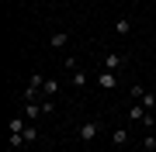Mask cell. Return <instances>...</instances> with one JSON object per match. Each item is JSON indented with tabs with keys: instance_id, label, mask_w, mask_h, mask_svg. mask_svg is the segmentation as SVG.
Masks as SVG:
<instances>
[{
	"instance_id": "15",
	"label": "cell",
	"mask_w": 156,
	"mask_h": 152,
	"mask_svg": "<svg viewBox=\"0 0 156 152\" xmlns=\"http://www.w3.org/2000/svg\"><path fill=\"white\" fill-rule=\"evenodd\" d=\"M7 145H11V149H21L24 145V135H7Z\"/></svg>"
},
{
	"instance_id": "7",
	"label": "cell",
	"mask_w": 156,
	"mask_h": 152,
	"mask_svg": "<svg viewBox=\"0 0 156 152\" xmlns=\"http://www.w3.org/2000/svg\"><path fill=\"white\" fill-rule=\"evenodd\" d=\"M49 45H52V49H66V45H69V35H66V31H52V35H49Z\"/></svg>"
},
{
	"instance_id": "18",
	"label": "cell",
	"mask_w": 156,
	"mask_h": 152,
	"mask_svg": "<svg viewBox=\"0 0 156 152\" xmlns=\"http://www.w3.org/2000/svg\"><path fill=\"white\" fill-rule=\"evenodd\" d=\"M139 152H142V149H139Z\"/></svg>"
},
{
	"instance_id": "17",
	"label": "cell",
	"mask_w": 156,
	"mask_h": 152,
	"mask_svg": "<svg viewBox=\"0 0 156 152\" xmlns=\"http://www.w3.org/2000/svg\"><path fill=\"white\" fill-rule=\"evenodd\" d=\"M153 45H156V31H153Z\"/></svg>"
},
{
	"instance_id": "16",
	"label": "cell",
	"mask_w": 156,
	"mask_h": 152,
	"mask_svg": "<svg viewBox=\"0 0 156 152\" xmlns=\"http://www.w3.org/2000/svg\"><path fill=\"white\" fill-rule=\"evenodd\" d=\"M128 93H132V100H142V93H146V86H139V83H135V86H132V90H128Z\"/></svg>"
},
{
	"instance_id": "14",
	"label": "cell",
	"mask_w": 156,
	"mask_h": 152,
	"mask_svg": "<svg viewBox=\"0 0 156 152\" xmlns=\"http://www.w3.org/2000/svg\"><path fill=\"white\" fill-rule=\"evenodd\" d=\"M62 66H66V73H73V69H80V62H76V56H66Z\"/></svg>"
},
{
	"instance_id": "8",
	"label": "cell",
	"mask_w": 156,
	"mask_h": 152,
	"mask_svg": "<svg viewBox=\"0 0 156 152\" xmlns=\"http://www.w3.org/2000/svg\"><path fill=\"white\" fill-rule=\"evenodd\" d=\"M146 114H149V111H146L142 104H132V107H128V118H132V121H142Z\"/></svg>"
},
{
	"instance_id": "12",
	"label": "cell",
	"mask_w": 156,
	"mask_h": 152,
	"mask_svg": "<svg viewBox=\"0 0 156 152\" xmlns=\"http://www.w3.org/2000/svg\"><path fill=\"white\" fill-rule=\"evenodd\" d=\"M142 152H156V135H146L142 138Z\"/></svg>"
},
{
	"instance_id": "13",
	"label": "cell",
	"mask_w": 156,
	"mask_h": 152,
	"mask_svg": "<svg viewBox=\"0 0 156 152\" xmlns=\"http://www.w3.org/2000/svg\"><path fill=\"white\" fill-rule=\"evenodd\" d=\"M21 135H24V142H35V138H38V128H35V124H28Z\"/></svg>"
},
{
	"instance_id": "10",
	"label": "cell",
	"mask_w": 156,
	"mask_h": 152,
	"mask_svg": "<svg viewBox=\"0 0 156 152\" xmlns=\"http://www.w3.org/2000/svg\"><path fill=\"white\" fill-rule=\"evenodd\" d=\"M115 31H118V35H132V21H125V17L115 21Z\"/></svg>"
},
{
	"instance_id": "9",
	"label": "cell",
	"mask_w": 156,
	"mask_h": 152,
	"mask_svg": "<svg viewBox=\"0 0 156 152\" xmlns=\"http://www.w3.org/2000/svg\"><path fill=\"white\" fill-rule=\"evenodd\" d=\"M125 142H128V131H122V128L111 131V145H115V149H118V145H125Z\"/></svg>"
},
{
	"instance_id": "5",
	"label": "cell",
	"mask_w": 156,
	"mask_h": 152,
	"mask_svg": "<svg viewBox=\"0 0 156 152\" xmlns=\"http://www.w3.org/2000/svg\"><path fill=\"white\" fill-rule=\"evenodd\" d=\"M69 83L76 86V90H83V86L90 83V73H87V69H73V73H69Z\"/></svg>"
},
{
	"instance_id": "2",
	"label": "cell",
	"mask_w": 156,
	"mask_h": 152,
	"mask_svg": "<svg viewBox=\"0 0 156 152\" xmlns=\"http://www.w3.org/2000/svg\"><path fill=\"white\" fill-rule=\"evenodd\" d=\"M97 131H101V124H97V121H83V124L76 128V138H80V142H94V138H97Z\"/></svg>"
},
{
	"instance_id": "6",
	"label": "cell",
	"mask_w": 156,
	"mask_h": 152,
	"mask_svg": "<svg viewBox=\"0 0 156 152\" xmlns=\"http://www.w3.org/2000/svg\"><path fill=\"white\" fill-rule=\"evenodd\" d=\"M56 90H59V79L49 76V79H45V86H42V100H52V97H56Z\"/></svg>"
},
{
	"instance_id": "11",
	"label": "cell",
	"mask_w": 156,
	"mask_h": 152,
	"mask_svg": "<svg viewBox=\"0 0 156 152\" xmlns=\"http://www.w3.org/2000/svg\"><path fill=\"white\" fill-rule=\"evenodd\" d=\"M139 104L146 107V111H153V107H156V97H153L149 90H146V93H142V100H139Z\"/></svg>"
},
{
	"instance_id": "4",
	"label": "cell",
	"mask_w": 156,
	"mask_h": 152,
	"mask_svg": "<svg viewBox=\"0 0 156 152\" xmlns=\"http://www.w3.org/2000/svg\"><path fill=\"white\" fill-rule=\"evenodd\" d=\"M28 124H31V121L24 118V114H17V118H11V121H7V135H21Z\"/></svg>"
},
{
	"instance_id": "3",
	"label": "cell",
	"mask_w": 156,
	"mask_h": 152,
	"mask_svg": "<svg viewBox=\"0 0 156 152\" xmlns=\"http://www.w3.org/2000/svg\"><path fill=\"white\" fill-rule=\"evenodd\" d=\"M122 66H125V56H122V52H104V66H101V69H115V73H118Z\"/></svg>"
},
{
	"instance_id": "1",
	"label": "cell",
	"mask_w": 156,
	"mask_h": 152,
	"mask_svg": "<svg viewBox=\"0 0 156 152\" xmlns=\"http://www.w3.org/2000/svg\"><path fill=\"white\" fill-rule=\"evenodd\" d=\"M94 83L101 86V90H118V73H115V69H97Z\"/></svg>"
}]
</instances>
